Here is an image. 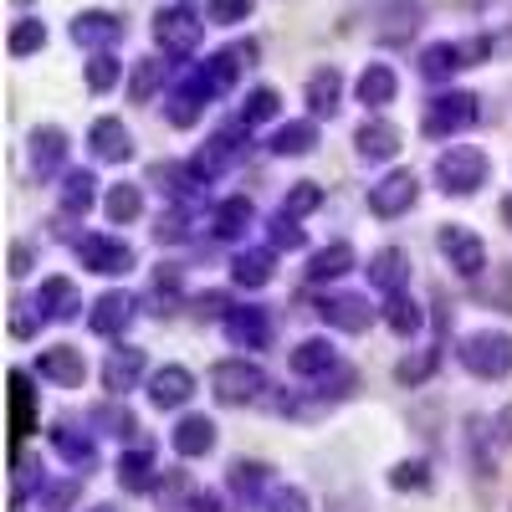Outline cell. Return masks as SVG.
<instances>
[{"instance_id": "1", "label": "cell", "mask_w": 512, "mask_h": 512, "mask_svg": "<svg viewBox=\"0 0 512 512\" xmlns=\"http://www.w3.org/2000/svg\"><path fill=\"white\" fill-rule=\"evenodd\" d=\"M251 62H256V41H236V47H226V52H216V57L185 67V72L175 77V88H169V98H164V118L175 123V128L200 123V113L216 103V98H226V93L236 88L241 67H251Z\"/></svg>"}, {"instance_id": "2", "label": "cell", "mask_w": 512, "mask_h": 512, "mask_svg": "<svg viewBox=\"0 0 512 512\" xmlns=\"http://www.w3.org/2000/svg\"><path fill=\"white\" fill-rule=\"evenodd\" d=\"M246 149H251V128L246 123H231V128H216L195 154H190V175L200 180V185H210V180H221L226 169H236L241 159H246Z\"/></svg>"}, {"instance_id": "3", "label": "cell", "mask_w": 512, "mask_h": 512, "mask_svg": "<svg viewBox=\"0 0 512 512\" xmlns=\"http://www.w3.org/2000/svg\"><path fill=\"white\" fill-rule=\"evenodd\" d=\"M492 175V159L477 149V144H451L436 154V185L446 195H477Z\"/></svg>"}, {"instance_id": "4", "label": "cell", "mask_w": 512, "mask_h": 512, "mask_svg": "<svg viewBox=\"0 0 512 512\" xmlns=\"http://www.w3.org/2000/svg\"><path fill=\"white\" fill-rule=\"evenodd\" d=\"M477 118H482V98L451 88V93H436L431 103H425L420 134H425V139H456V134H466Z\"/></svg>"}, {"instance_id": "5", "label": "cell", "mask_w": 512, "mask_h": 512, "mask_svg": "<svg viewBox=\"0 0 512 512\" xmlns=\"http://www.w3.org/2000/svg\"><path fill=\"white\" fill-rule=\"evenodd\" d=\"M210 395H216L221 405H251V400H262L267 395V369L256 364V359H221V364H210Z\"/></svg>"}, {"instance_id": "6", "label": "cell", "mask_w": 512, "mask_h": 512, "mask_svg": "<svg viewBox=\"0 0 512 512\" xmlns=\"http://www.w3.org/2000/svg\"><path fill=\"white\" fill-rule=\"evenodd\" d=\"M456 359H461L466 374H477V379H502L512 369V338L497 333V328H477V333H466L456 344Z\"/></svg>"}, {"instance_id": "7", "label": "cell", "mask_w": 512, "mask_h": 512, "mask_svg": "<svg viewBox=\"0 0 512 512\" xmlns=\"http://www.w3.org/2000/svg\"><path fill=\"white\" fill-rule=\"evenodd\" d=\"M205 16H195L190 6H164L159 16H154V41L169 52V57H190L195 47H200V36H205Z\"/></svg>"}, {"instance_id": "8", "label": "cell", "mask_w": 512, "mask_h": 512, "mask_svg": "<svg viewBox=\"0 0 512 512\" xmlns=\"http://www.w3.org/2000/svg\"><path fill=\"white\" fill-rule=\"evenodd\" d=\"M77 262L88 267V272H98V277H123V272H134V246H128L123 236H103V231H93V236H82L77 241Z\"/></svg>"}, {"instance_id": "9", "label": "cell", "mask_w": 512, "mask_h": 512, "mask_svg": "<svg viewBox=\"0 0 512 512\" xmlns=\"http://www.w3.org/2000/svg\"><path fill=\"white\" fill-rule=\"evenodd\" d=\"M436 246H441V256L456 267V277H466V282H477L482 272H487V246H482V236L472 231V226H441V236H436Z\"/></svg>"}, {"instance_id": "10", "label": "cell", "mask_w": 512, "mask_h": 512, "mask_svg": "<svg viewBox=\"0 0 512 512\" xmlns=\"http://www.w3.org/2000/svg\"><path fill=\"white\" fill-rule=\"evenodd\" d=\"M420 200V180H415V169H390L379 185H369V216L379 221H395L405 216V210Z\"/></svg>"}, {"instance_id": "11", "label": "cell", "mask_w": 512, "mask_h": 512, "mask_svg": "<svg viewBox=\"0 0 512 512\" xmlns=\"http://www.w3.org/2000/svg\"><path fill=\"white\" fill-rule=\"evenodd\" d=\"M52 451L72 466V477H88V472H98V461H103V451H98V436L93 431H77L72 420H62V425H52Z\"/></svg>"}, {"instance_id": "12", "label": "cell", "mask_w": 512, "mask_h": 512, "mask_svg": "<svg viewBox=\"0 0 512 512\" xmlns=\"http://www.w3.org/2000/svg\"><path fill=\"white\" fill-rule=\"evenodd\" d=\"M318 318L338 333H364L374 323V303L364 292H328L323 303H318Z\"/></svg>"}, {"instance_id": "13", "label": "cell", "mask_w": 512, "mask_h": 512, "mask_svg": "<svg viewBox=\"0 0 512 512\" xmlns=\"http://www.w3.org/2000/svg\"><path fill=\"white\" fill-rule=\"evenodd\" d=\"M195 400V374L185 364H164L149 374V405L154 410H185Z\"/></svg>"}, {"instance_id": "14", "label": "cell", "mask_w": 512, "mask_h": 512, "mask_svg": "<svg viewBox=\"0 0 512 512\" xmlns=\"http://www.w3.org/2000/svg\"><path fill=\"white\" fill-rule=\"evenodd\" d=\"M123 36H128V26L113 11H82V16H72V41H77V47H88V52H108V47H118Z\"/></svg>"}, {"instance_id": "15", "label": "cell", "mask_w": 512, "mask_h": 512, "mask_svg": "<svg viewBox=\"0 0 512 512\" xmlns=\"http://www.w3.org/2000/svg\"><path fill=\"white\" fill-rule=\"evenodd\" d=\"M36 374L52 379L57 390H82V379H88V359H82V349H72V344H52V349H41Z\"/></svg>"}, {"instance_id": "16", "label": "cell", "mask_w": 512, "mask_h": 512, "mask_svg": "<svg viewBox=\"0 0 512 512\" xmlns=\"http://www.w3.org/2000/svg\"><path fill=\"white\" fill-rule=\"evenodd\" d=\"M221 328H226V338L236 349H267L272 344V318H267V308H226V318H221Z\"/></svg>"}, {"instance_id": "17", "label": "cell", "mask_w": 512, "mask_h": 512, "mask_svg": "<svg viewBox=\"0 0 512 512\" xmlns=\"http://www.w3.org/2000/svg\"><path fill=\"white\" fill-rule=\"evenodd\" d=\"M287 369L297 379H328V374H344V359H338V349L328 338H303V344L287 354Z\"/></svg>"}, {"instance_id": "18", "label": "cell", "mask_w": 512, "mask_h": 512, "mask_svg": "<svg viewBox=\"0 0 512 512\" xmlns=\"http://www.w3.org/2000/svg\"><path fill=\"white\" fill-rule=\"evenodd\" d=\"M67 128L57 123H41L36 134H31V169L41 180H52V175H67Z\"/></svg>"}, {"instance_id": "19", "label": "cell", "mask_w": 512, "mask_h": 512, "mask_svg": "<svg viewBox=\"0 0 512 512\" xmlns=\"http://www.w3.org/2000/svg\"><path fill=\"white\" fill-rule=\"evenodd\" d=\"M88 149H93V159H103V164H128V159H134V134H128L123 118H93Z\"/></svg>"}, {"instance_id": "20", "label": "cell", "mask_w": 512, "mask_h": 512, "mask_svg": "<svg viewBox=\"0 0 512 512\" xmlns=\"http://www.w3.org/2000/svg\"><path fill=\"white\" fill-rule=\"evenodd\" d=\"M216 441H221V431H216V420H210V415H180L175 431H169V446H175V456H185V461L210 456Z\"/></svg>"}, {"instance_id": "21", "label": "cell", "mask_w": 512, "mask_h": 512, "mask_svg": "<svg viewBox=\"0 0 512 512\" xmlns=\"http://www.w3.org/2000/svg\"><path fill=\"white\" fill-rule=\"evenodd\" d=\"M354 149H359V159H369V164H390V159L400 154V128H395L390 118H364V123L354 128Z\"/></svg>"}, {"instance_id": "22", "label": "cell", "mask_w": 512, "mask_h": 512, "mask_svg": "<svg viewBox=\"0 0 512 512\" xmlns=\"http://www.w3.org/2000/svg\"><path fill=\"white\" fill-rule=\"evenodd\" d=\"M77 308H82V292H77L72 277H47V282L36 287V313L47 318V323H72Z\"/></svg>"}, {"instance_id": "23", "label": "cell", "mask_w": 512, "mask_h": 512, "mask_svg": "<svg viewBox=\"0 0 512 512\" xmlns=\"http://www.w3.org/2000/svg\"><path fill=\"white\" fill-rule=\"evenodd\" d=\"M354 98H359L369 113L390 108V103L400 98V77H395V67H390V62H369V67L359 72V82H354Z\"/></svg>"}, {"instance_id": "24", "label": "cell", "mask_w": 512, "mask_h": 512, "mask_svg": "<svg viewBox=\"0 0 512 512\" xmlns=\"http://www.w3.org/2000/svg\"><path fill=\"white\" fill-rule=\"evenodd\" d=\"M134 313H139V303H134V297H128V292H103L98 297V303H93V313H88V328L98 333V338H118L128 323H134Z\"/></svg>"}, {"instance_id": "25", "label": "cell", "mask_w": 512, "mask_h": 512, "mask_svg": "<svg viewBox=\"0 0 512 512\" xmlns=\"http://www.w3.org/2000/svg\"><path fill=\"white\" fill-rule=\"evenodd\" d=\"M57 205H62V216L82 221L88 210L98 205V175L93 169H67L62 185H57Z\"/></svg>"}, {"instance_id": "26", "label": "cell", "mask_w": 512, "mask_h": 512, "mask_svg": "<svg viewBox=\"0 0 512 512\" xmlns=\"http://www.w3.org/2000/svg\"><path fill=\"white\" fill-rule=\"evenodd\" d=\"M369 282L384 292V297H395V292H405V282H410V256L400 251V246H379L374 256H369Z\"/></svg>"}, {"instance_id": "27", "label": "cell", "mask_w": 512, "mask_h": 512, "mask_svg": "<svg viewBox=\"0 0 512 512\" xmlns=\"http://www.w3.org/2000/svg\"><path fill=\"white\" fill-rule=\"evenodd\" d=\"M277 277V251L272 246H251V251H236V262H231V282L256 292V287H267Z\"/></svg>"}, {"instance_id": "28", "label": "cell", "mask_w": 512, "mask_h": 512, "mask_svg": "<svg viewBox=\"0 0 512 512\" xmlns=\"http://www.w3.org/2000/svg\"><path fill=\"white\" fill-rule=\"evenodd\" d=\"M144 369H149L144 349H134V344H118V349L108 354V364H103V384H108L113 395H123V390H134V384L144 379Z\"/></svg>"}, {"instance_id": "29", "label": "cell", "mask_w": 512, "mask_h": 512, "mask_svg": "<svg viewBox=\"0 0 512 512\" xmlns=\"http://www.w3.org/2000/svg\"><path fill=\"white\" fill-rule=\"evenodd\" d=\"M303 98H308V113H313V118H333L338 103H344V72H338V67H318V72L308 77Z\"/></svg>"}, {"instance_id": "30", "label": "cell", "mask_w": 512, "mask_h": 512, "mask_svg": "<svg viewBox=\"0 0 512 512\" xmlns=\"http://www.w3.org/2000/svg\"><path fill=\"white\" fill-rule=\"evenodd\" d=\"M267 149H272L277 159H303V154H313V149H318V118H292V123H282L277 134L267 139Z\"/></svg>"}, {"instance_id": "31", "label": "cell", "mask_w": 512, "mask_h": 512, "mask_svg": "<svg viewBox=\"0 0 512 512\" xmlns=\"http://www.w3.org/2000/svg\"><path fill=\"white\" fill-rule=\"evenodd\" d=\"M359 267V251L349 241H328L313 251V262H308V282H338V277H349Z\"/></svg>"}, {"instance_id": "32", "label": "cell", "mask_w": 512, "mask_h": 512, "mask_svg": "<svg viewBox=\"0 0 512 512\" xmlns=\"http://www.w3.org/2000/svg\"><path fill=\"white\" fill-rule=\"evenodd\" d=\"M466 67V41H431L420 47V77L425 82H446Z\"/></svg>"}, {"instance_id": "33", "label": "cell", "mask_w": 512, "mask_h": 512, "mask_svg": "<svg viewBox=\"0 0 512 512\" xmlns=\"http://www.w3.org/2000/svg\"><path fill=\"white\" fill-rule=\"evenodd\" d=\"M246 226H256V205L246 195H231V200H221L216 210H210V231H216L221 241H241Z\"/></svg>"}, {"instance_id": "34", "label": "cell", "mask_w": 512, "mask_h": 512, "mask_svg": "<svg viewBox=\"0 0 512 512\" xmlns=\"http://www.w3.org/2000/svg\"><path fill=\"white\" fill-rule=\"evenodd\" d=\"M118 482H123V492H154V487H159L154 451H149V446L123 451V456H118Z\"/></svg>"}, {"instance_id": "35", "label": "cell", "mask_w": 512, "mask_h": 512, "mask_svg": "<svg viewBox=\"0 0 512 512\" xmlns=\"http://www.w3.org/2000/svg\"><path fill=\"white\" fill-rule=\"evenodd\" d=\"M103 216L113 221V226H134L139 216H144V190L139 185H108V195H103Z\"/></svg>"}, {"instance_id": "36", "label": "cell", "mask_w": 512, "mask_h": 512, "mask_svg": "<svg viewBox=\"0 0 512 512\" xmlns=\"http://www.w3.org/2000/svg\"><path fill=\"white\" fill-rule=\"evenodd\" d=\"M384 323H390V333H400V338H415L420 328H425V313H420V303L410 292H395V297H384V313H379Z\"/></svg>"}, {"instance_id": "37", "label": "cell", "mask_w": 512, "mask_h": 512, "mask_svg": "<svg viewBox=\"0 0 512 512\" xmlns=\"http://www.w3.org/2000/svg\"><path fill=\"white\" fill-rule=\"evenodd\" d=\"M267 482H272V466L267 461H231V492L241 502H256Z\"/></svg>"}, {"instance_id": "38", "label": "cell", "mask_w": 512, "mask_h": 512, "mask_svg": "<svg viewBox=\"0 0 512 512\" xmlns=\"http://www.w3.org/2000/svg\"><path fill=\"white\" fill-rule=\"evenodd\" d=\"M195 236V216H190V205H169L159 210V221H154V241L159 246H180Z\"/></svg>"}, {"instance_id": "39", "label": "cell", "mask_w": 512, "mask_h": 512, "mask_svg": "<svg viewBox=\"0 0 512 512\" xmlns=\"http://www.w3.org/2000/svg\"><path fill=\"white\" fill-rule=\"evenodd\" d=\"M159 88H164V62L159 57H139L134 72H128V98H134V103H154Z\"/></svg>"}, {"instance_id": "40", "label": "cell", "mask_w": 512, "mask_h": 512, "mask_svg": "<svg viewBox=\"0 0 512 512\" xmlns=\"http://www.w3.org/2000/svg\"><path fill=\"white\" fill-rule=\"evenodd\" d=\"M277 113H282V98H277V88H251V93L241 98V113H236V123L256 128V123H272Z\"/></svg>"}, {"instance_id": "41", "label": "cell", "mask_w": 512, "mask_h": 512, "mask_svg": "<svg viewBox=\"0 0 512 512\" xmlns=\"http://www.w3.org/2000/svg\"><path fill=\"white\" fill-rule=\"evenodd\" d=\"M41 47H47V21L21 16V21L11 26V36H6V52H11V57H31V52H41Z\"/></svg>"}, {"instance_id": "42", "label": "cell", "mask_w": 512, "mask_h": 512, "mask_svg": "<svg viewBox=\"0 0 512 512\" xmlns=\"http://www.w3.org/2000/svg\"><path fill=\"white\" fill-rule=\"evenodd\" d=\"M323 205V185H313V180H297L287 195H282V216H292V221H303V216H313V210Z\"/></svg>"}, {"instance_id": "43", "label": "cell", "mask_w": 512, "mask_h": 512, "mask_svg": "<svg viewBox=\"0 0 512 512\" xmlns=\"http://www.w3.org/2000/svg\"><path fill=\"white\" fill-rule=\"evenodd\" d=\"M436 364H441V349H420L415 359H400V364H395V379L415 390V384H425V379L436 374Z\"/></svg>"}, {"instance_id": "44", "label": "cell", "mask_w": 512, "mask_h": 512, "mask_svg": "<svg viewBox=\"0 0 512 512\" xmlns=\"http://www.w3.org/2000/svg\"><path fill=\"white\" fill-rule=\"evenodd\" d=\"M267 236H272V251H303L308 246V231L297 226L292 216H282V210L267 221Z\"/></svg>"}, {"instance_id": "45", "label": "cell", "mask_w": 512, "mask_h": 512, "mask_svg": "<svg viewBox=\"0 0 512 512\" xmlns=\"http://www.w3.org/2000/svg\"><path fill=\"white\" fill-rule=\"evenodd\" d=\"M82 482L88 477H67V482H52V487H41L36 492V502H41V512H67L77 497H82Z\"/></svg>"}, {"instance_id": "46", "label": "cell", "mask_w": 512, "mask_h": 512, "mask_svg": "<svg viewBox=\"0 0 512 512\" xmlns=\"http://www.w3.org/2000/svg\"><path fill=\"white\" fill-rule=\"evenodd\" d=\"M251 11H256V0H205L210 26H241V21H251Z\"/></svg>"}, {"instance_id": "47", "label": "cell", "mask_w": 512, "mask_h": 512, "mask_svg": "<svg viewBox=\"0 0 512 512\" xmlns=\"http://www.w3.org/2000/svg\"><path fill=\"white\" fill-rule=\"evenodd\" d=\"M118 77H123V62H118L113 52H98V57L88 62V88H93V93H113Z\"/></svg>"}, {"instance_id": "48", "label": "cell", "mask_w": 512, "mask_h": 512, "mask_svg": "<svg viewBox=\"0 0 512 512\" xmlns=\"http://www.w3.org/2000/svg\"><path fill=\"white\" fill-rule=\"evenodd\" d=\"M390 487L395 492H431V466L425 461H400L390 472Z\"/></svg>"}, {"instance_id": "49", "label": "cell", "mask_w": 512, "mask_h": 512, "mask_svg": "<svg viewBox=\"0 0 512 512\" xmlns=\"http://www.w3.org/2000/svg\"><path fill=\"white\" fill-rule=\"evenodd\" d=\"M11 405H16V436L31 431V379L26 369H11Z\"/></svg>"}, {"instance_id": "50", "label": "cell", "mask_w": 512, "mask_h": 512, "mask_svg": "<svg viewBox=\"0 0 512 512\" xmlns=\"http://www.w3.org/2000/svg\"><path fill=\"white\" fill-rule=\"evenodd\" d=\"M93 425H108V436H123V441H134V431H139V420L128 415V410H118V405H98L93 410Z\"/></svg>"}, {"instance_id": "51", "label": "cell", "mask_w": 512, "mask_h": 512, "mask_svg": "<svg viewBox=\"0 0 512 512\" xmlns=\"http://www.w3.org/2000/svg\"><path fill=\"white\" fill-rule=\"evenodd\" d=\"M267 512H313L303 487H272L267 492Z\"/></svg>"}, {"instance_id": "52", "label": "cell", "mask_w": 512, "mask_h": 512, "mask_svg": "<svg viewBox=\"0 0 512 512\" xmlns=\"http://www.w3.org/2000/svg\"><path fill=\"white\" fill-rule=\"evenodd\" d=\"M36 323H47V318L36 313V303H16V313H11V333H16V338H26Z\"/></svg>"}, {"instance_id": "53", "label": "cell", "mask_w": 512, "mask_h": 512, "mask_svg": "<svg viewBox=\"0 0 512 512\" xmlns=\"http://www.w3.org/2000/svg\"><path fill=\"white\" fill-rule=\"evenodd\" d=\"M190 512H226V492H216V487H205V492H190V502H185Z\"/></svg>"}, {"instance_id": "54", "label": "cell", "mask_w": 512, "mask_h": 512, "mask_svg": "<svg viewBox=\"0 0 512 512\" xmlns=\"http://www.w3.org/2000/svg\"><path fill=\"white\" fill-rule=\"evenodd\" d=\"M180 492H185V477H180V472H169V477L154 487V497H159L164 507H180Z\"/></svg>"}, {"instance_id": "55", "label": "cell", "mask_w": 512, "mask_h": 512, "mask_svg": "<svg viewBox=\"0 0 512 512\" xmlns=\"http://www.w3.org/2000/svg\"><path fill=\"white\" fill-rule=\"evenodd\" d=\"M26 272H31V246L16 241V246H11V277H26Z\"/></svg>"}, {"instance_id": "56", "label": "cell", "mask_w": 512, "mask_h": 512, "mask_svg": "<svg viewBox=\"0 0 512 512\" xmlns=\"http://www.w3.org/2000/svg\"><path fill=\"white\" fill-rule=\"evenodd\" d=\"M492 431H497V441H502V446H512V405L492 420Z\"/></svg>"}, {"instance_id": "57", "label": "cell", "mask_w": 512, "mask_h": 512, "mask_svg": "<svg viewBox=\"0 0 512 512\" xmlns=\"http://www.w3.org/2000/svg\"><path fill=\"white\" fill-rule=\"evenodd\" d=\"M497 216H502V226L512 231V195H502V205H497Z\"/></svg>"}, {"instance_id": "58", "label": "cell", "mask_w": 512, "mask_h": 512, "mask_svg": "<svg viewBox=\"0 0 512 512\" xmlns=\"http://www.w3.org/2000/svg\"><path fill=\"white\" fill-rule=\"evenodd\" d=\"M466 6H472V11H487V6H492V0H466Z\"/></svg>"}, {"instance_id": "59", "label": "cell", "mask_w": 512, "mask_h": 512, "mask_svg": "<svg viewBox=\"0 0 512 512\" xmlns=\"http://www.w3.org/2000/svg\"><path fill=\"white\" fill-rule=\"evenodd\" d=\"M93 512H118V507H93Z\"/></svg>"}]
</instances>
